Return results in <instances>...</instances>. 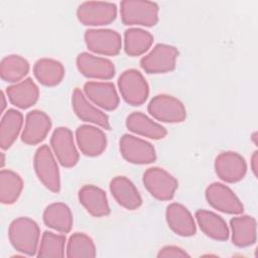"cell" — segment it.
Returning a JSON list of instances; mask_svg holds the SVG:
<instances>
[{
  "label": "cell",
  "instance_id": "6da1fadb",
  "mask_svg": "<svg viewBox=\"0 0 258 258\" xmlns=\"http://www.w3.org/2000/svg\"><path fill=\"white\" fill-rule=\"evenodd\" d=\"M40 230L35 221L27 217H19L11 222L8 228V238L13 248L27 256L37 252Z\"/></svg>",
  "mask_w": 258,
  "mask_h": 258
},
{
  "label": "cell",
  "instance_id": "7a4b0ae2",
  "mask_svg": "<svg viewBox=\"0 0 258 258\" xmlns=\"http://www.w3.org/2000/svg\"><path fill=\"white\" fill-rule=\"evenodd\" d=\"M158 4L147 0H124L120 3V15L125 25L154 26L158 22Z\"/></svg>",
  "mask_w": 258,
  "mask_h": 258
},
{
  "label": "cell",
  "instance_id": "3957f363",
  "mask_svg": "<svg viewBox=\"0 0 258 258\" xmlns=\"http://www.w3.org/2000/svg\"><path fill=\"white\" fill-rule=\"evenodd\" d=\"M33 167L40 182L50 191L60 190V176L57 163L47 145L39 146L34 154Z\"/></svg>",
  "mask_w": 258,
  "mask_h": 258
},
{
  "label": "cell",
  "instance_id": "277c9868",
  "mask_svg": "<svg viewBox=\"0 0 258 258\" xmlns=\"http://www.w3.org/2000/svg\"><path fill=\"white\" fill-rule=\"evenodd\" d=\"M118 88L124 101L132 106L142 105L149 95V87L146 80L135 69L126 70L120 75Z\"/></svg>",
  "mask_w": 258,
  "mask_h": 258
},
{
  "label": "cell",
  "instance_id": "5b68a950",
  "mask_svg": "<svg viewBox=\"0 0 258 258\" xmlns=\"http://www.w3.org/2000/svg\"><path fill=\"white\" fill-rule=\"evenodd\" d=\"M178 50L175 46L158 43L140 59V67L147 74H164L175 69Z\"/></svg>",
  "mask_w": 258,
  "mask_h": 258
},
{
  "label": "cell",
  "instance_id": "8992f818",
  "mask_svg": "<svg viewBox=\"0 0 258 258\" xmlns=\"http://www.w3.org/2000/svg\"><path fill=\"white\" fill-rule=\"evenodd\" d=\"M77 17L82 24L87 26L108 25L117 17V6L111 2H83L77 9Z\"/></svg>",
  "mask_w": 258,
  "mask_h": 258
},
{
  "label": "cell",
  "instance_id": "52a82bcc",
  "mask_svg": "<svg viewBox=\"0 0 258 258\" xmlns=\"http://www.w3.org/2000/svg\"><path fill=\"white\" fill-rule=\"evenodd\" d=\"M147 110L154 119L164 123H180L186 118L184 105L178 99L165 94L153 97Z\"/></svg>",
  "mask_w": 258,
  "mask_h": 258
},
{
  "label": "cell",
  "instance_id": "ba28073f",
  "mask_svg": "<svg viewBox=\"0 0 258 258\" xmlns=\"http://www.w3.org/2000/svg\"><path fill=\"white\" fill-rule=\"evenodd\" d=\"M143 184L149 194L159 201L173 198L178 182L169 172L160 167H149L143 174Z\"/></svg>",
  "mask_w": 258,
  "mask_h": 258
},
{
  "label": "cell",
  "instance_id": "9c48e42d",
  "mask_svg": "<svg viewBox=\"0 0 258 258\" xmlns=\"http://www.w3.org/2000/svg\"><path fill=\"white\" fill-rule=\"evenodd\" d=\"M119 149L123 158L133 164H149L156 160L153 145L134 135L124 134L120 138Z\"/></svg>",
  "mask_w": 258,
  "mask_h": 258
},
{
  "label": "cell",
  "instance_id": "30bf717a",
  "mask_svg": "<svg viewBox=\"0 0 258 258\" xmlns=\"http://www.w3.org/2000/svg\"><path fill=\"white\" fill-rule=\"evenodd\" d=\"M205 196L209 205L222 213L239 215L244 211V207L235 192L221 182L211 183L206 188Z\"/></svg>",
  "mask_w": 258,
  "mask_h": 258
},
{
  "label": "cell",
  "instance_id": "8fae6325",
  "mask_svg": "<svg viewBox=\"0 0 258 258\" xmlns=\"http://www.w3.org/2000/svg\"><path fill=\"white\" fill-rule=\"evenodd\" d=\"M85 42L89 50L103 55H117L122 47L121 35L113 29H88Z\"/></svg>",
  "mask_w": 258,
  "mask_h": 258
},
{
  "label": "cell",
  "instance_id": "7c38bea8",
  "mask_svg": "<svg viewBox=\"0 0 258 258\" xmlns=\"http://www.w3.org/2000/svg\"><path fill=\"white\" fill-rule=\"evenodd\" d=\"M50 146L63 167L71 168L78 163L79 152L75 145L73 132L68 127H57L53 131L50 137Z\"/></svg>",
  "mask_w": 258,
  "mask_h": 258
},
{
  "label": "cell",
  "instance_id": "4fadbf2b",
  "mask_svg": "<svg viewBox=\"0 0 258 258\" xmlns=\"http://www.w3.org/2000/svg\"><path fill=\"white\" fill-rule=\"evenodd\" d=\"M215 170L223 181L235 183L244 178L247 172V163L239 153L225 151L216 157Z\"/></svg>",
  "mask_w": 258,
  "mask_h": 258
},
{
  "label": "cell",
  "instance_id": "5bb4252c",
  "mask_svg": "<svg viewBox=\"0 0 258 258\" xmlns=\"http://www.w3.org/2000/svg\"><path fill=\"white\" fill-rule=\"evenodd\" d=\"M76 140L81 152L90 157L101 155L107 147L105 133L93 125L79 126L76 130Z\"/></svg>",
  "mask_w": 258,
  "mask_h": 258
},
{
  "label": "cell",
  "instance_id": "9a60e30c",
  "mask_svg": "<svg viewBox=\"0 0 258 258\" xmlns=\"http://www.w3.org/2000/svg\"><path fill=\"white\" fill-rule=\"evenodd\" d=\"M76 63L79 72L87 78L111 80L115 76V66L110 59L89 52L80 53L77 56Z\"/></svg>",
  "mask_w": 258,
  "mask_h": 258
},
{
  "label": "cell",
  "instance_id": "2e32d148",
  "mask_svg": "<svg viewBox=\"0 0 258 258\" xmlns=\"http://www.w3.org/2000/svg\"><path fill=\"white\" fill-rule=\"evenodd\" d=\"M51 128V120L40 110H32L25 117L21 140L27 145H36L43 141Z\"/></svg>",
  "mask_w": 258,
  "mask_h": 258
},
{
  "label": "cell",
  "instance_id": "e0dca14e",
  "mask_svg": "<svg viewBox=\"0 0 258 258\" xmlns=\"http://www.w3.org/2000/svg\"><path fill=\"white\" fill-rule=\"evenodd\" d=\"M84 93L90 101L106 111L115 110L120 102L116 88L110 82H87Z\"/></svg>",
  "mask_w": 258,
  "mask_h": 258
},
{
  "label": "cell",
  "instance_id": "ac0fdd59",
  "mask_svg": "<svg viewBox=\"0 0 258 258\" xmlns=\"http://www.w3.org/2000/svg\"><path fill=\"white\" fill-rule=\"evenodd\" d=\"M72 107L75 114L83 121L95 124L106 130L111 129L108 116L92 105L81 89L76 88L72 95Z\"/></svg>",
  "mask_w": 258,
  "mask_h": 258
},
{
  "label": "cell",
  "instance_id": "d6986e66",
  "mask_svg": "<svg viewBox=\"0 0 258 258\" xmlns=\"http://www.w3.org/2000/svg\"><path fill=\"white\" fill-rule=\"evenodd\" d=\"M110 191L116 202L126 210L133 211L142 205L138 189L126 176H115L110 182Z\"/></svg>",
  "mask_w": 258,
  "mask_h": 258
},
{
  "label": "cell",
  "instance_id": "ffe728a7",
  "mask_svg": "<svg viewBox=\"0 0 258 258\" xmlns=\"http://www.w3.org/2000/svg\"><path fill=\"white\" fill-rule=\"evenodd\" d=\"M165 218L168 227L178 236L190 237L197 232L195 220L189 211L182 205L172 203L166 207Z\"/></svg>",
  "mask_w": 258,
  "mask_h": 258
},
{
  "label": "cell",
  "instance_id": "44dd1931",
  "mask_svg": "<svg viewBox=\"0 0 258 258\" xmlns=\"http://www.w3.org/2000/svg\"><path fill=\"white\" fill-rule=\"evenodd\" d=\"M79 201L93 217H105L110 213L106 192L93 184H86L79 190Z\"/></svg>",
  "mask_w": 258,
  "mask_h": 258
},
{
  "label": "cell",
  "instance_id": "7402d4cb",
  "mask_svg": "<svg viewBox=\"0 0 258 258\" xmlns=\"http://www.w3.org/2000/svg\"><path fill=\"white\" fill-rule=\"evenodd\" d=\"M6 95L12 105L20 109H27L37 102L39 89L31 78H27L9 86L6 89Z\"/></svg>",
  "mask_w": 258,
  "mask_h": 258
},
{
  "label": "cell",
  "instance_id": "603a6c76",
  "mask_svg": "<svg viewBox=\"0 0 258 258\" xmlns=\"http://www.w3.org/2000/svg\"><path fill=\"white\" fill-rule=\"evenodd\" d=\"M232 242L235 246L244 248L255 244L257 240L256 220L251 216H240L230 221Z\"/></svg>",
  "mask_w": 258,
  "mask_h": 258
},
{
  "label": "cell",
  "instance_id": "cb8c5ba5",
  "mask_svg": "<svg viewBox=\"0 0 258 258\" xmlns=\"http://www.w3.org/2000/svg\"><path fill=\"white\" fill-rule=\"evenodd\" d=\"M126 127L133 133L158 140L166 136V129L141 112H133L126 119Z\"/></svg>",
  "mask_w": 258,
  "mask_h": 258
},
{
  "label": "cell",
  "instance_id": "d4e9b609",
  "mask_svg": "<svg viewBox=\"0 0 258 258\" xmlns=\"http://www.w3.org/2000/svg\"><path fill=\"white\" fill-rule=\"evenodd\" d=\"M196 219L200 229L208 237L217 241H227L229 239V228L219 215L211 211L199 210L196 212Z\"/></svg>",
  "mask_w": 258,
  "mask_h": 258
},
{
  "label": "cell",
  "instance_id": "484cf974",
  "mask_svg": "<svg viewBox=\"0 0 258 258\" xmlns=\"http://www.w3.org/2000/svg\"><path fill=\"white\" fill-rule=\"evenodd\" d=\"M44 224L57 232L69 233L73 227V214L71 209L63 203L48 205L42 215Z\"/></svg>",
  "mask_w": 258,
  "mask_h": 258
},
{
  "label": "cell",
  "instance_id": "4316f807",
  "mask_svg": "<svg viewBox=\"0 0 258 258\" xmlns=\"http://www.w3.org/2000/svg\"><path fill=\"white\" fill-rule=\"evenodd\" d=\"M33 74L36 80L45 87L58 85L64 77L62 63L52 58H40L33 66Z\"/></svg>",
  "mask_w": 258,
  "mask_h": 258
},
{
  "label": "cell",
  "instance_id": "83f0119b",
  "mask_svg": "<svg viewBox=\"0 0 258 258\" xmlns=\"http://www.w3.org/2000/svg\"><path fill=\"white\" fill-rule=\"evenodd\" d=\"M23 125V115L15 110L8 109L2 116L0 124V147L6 150L17 139Z\"/></svg>",
  "mask_w": 258,
  "mask_h": 258
},
{
  "label": "cell",
  "instance_id": "f1b7e54d",
  "mask_svg": "<svg viewBox=\"0 0 258 258\" xmlns=\"http://www.w3.org/2000/svg\"><path fill=\"white\" fill-rule=\"evenodd\" d=\"M153 43V36L142 28L132 27L124 32V50L130 56L145 53Z\"/></svg>",
  "mask_w": 258,
  "mask_h": 258
},
{
  "label": "cell",
  "instance_id": "f546056e",
  "mask_svg": "<svg viewBox=\"0 0 258 258\" xmlns=\"http://www.w3.org/2000/svg\"><path fill=\"white\" fill-rule=\"evenodd\" d=\"M29 73V62L18 54L6 55L0 63V76L4 82L16 84Z\"/></svg>",
  "mask_w": 258,
  "mask_h": 258
},
{
  "label": "cell",
  "instance_id": "4dcf8cb0",
  "mask_svg": "<svg viewBox=\"0 0 258 258\" xmlns=\"http://www.w3.org/2000/svg\"><path fill=\"white\" fill-rule=\"evenodd\" d=\"M23 189L21 176L11 169L0 171V202L4 205L14 204Z\"/></svg>",
  "mask_w": 258,
  "mask_h": 258
},
{
  "label": "cell",
  "instance_id": "1f68e13d",
  "mask_svg": "<svg viewBox=\"0 0 258 258\" xmlns=\"http://www.w3.org/2000/svg\"><path fill=\"white\" fill-rule=\"evenodd\" d=\"M67 257H96V247L92 238L84 233H74L68 241Z\"/></svg>",
  "mask_w": 258,
  "mask_h": 258
},
{
  "label": "cell",
  "instance_id": "d6a6232c",
  "mask_svg": "<svg viewBox=\"0 0 258 258\" xmlns=\"http://www.w3.org/2000/svg\"><path fill=\"white\" fill-rule=\"evenodd\" d=\"M66 241L67 238L64 235H58L45 231L41 236L36 256L41 258L63 257Z\"/></svg>",
  "mask_w": 258,
  "mask_h": 258
},
{
  "label": "cell",
  "instance_id": "836d02e7",
  "mask_svg": "<svg viewBox=\"0 0 258 258\" xmlns=\"http://www.w3.org/2000/svg\"><path fill=\"white\" fill-rule=\"evenodd\" d=\"M158 258H183V257H189V254H187L182 248L177 246H164L161 248L157 254Z\"/></svg>",
  "mask_w": 258,
  "mask_h": 258
},
{
  "label": "cell",
  "instance_id": "e575fe53",
  "mask_svg": "<svg viewBox=\"0 0 258 258\" xmlns=\"http://www.w3.org/2000/svg\"><path fill=\"white\" fill-rule=\"evenodd\" d=\"M251 168L255 176H257V169H258V152L254 151L251 157Z\"/></svg>",
  "mask_w": 258,
  "mask_h": 258
},
{
  "label": "cell",
  "instance_id": "d590c367",
  "mask_svg": "<svg viewBox=\"0 0 258 258\" xmlns=\"http://www.w3.org/2000/svg\"><path fill=\"white\" fill-rule=\"evenodd\" d=\"M1 100H2V106H1V112H4V109L6 108V98L4 96V93H1Z\"/></svg>",
  "mask_w": 258,
  "mask_h": 258
},
{
  "label": "cell",
  "instance_id": "8d00e7d4",
  "mask_svg": "<svg viewBox=\"0 0 258 258\" xmlns=\"http://www.w3.org/2000/svg\"><path fill=\"white\" fill-rule=\"evenodd\" d=\"M1 157H2V159H1V166L3 167V166H4V163H5V156H4V152H1Z\"/></svg>",
  "mask_w": 258,
  "mask_h": 258
},
{
  "label": "cell",
  "instance_id": "74e56055",
  "mask_svg": "<svg viewBox=\"0 0 258 258\" xmlns=\"http://www.w3.org/2000/svg\"><path fill=\"white\" fill-rule=\"evenodd\" d=\"M256 135H257V133L256 132H254L253 133V135H252V140L254 141V143L257 145V141H256Z\"/></svg>",
  "mask_w": 258,
  "mask_h": 258
}]
</instances>
